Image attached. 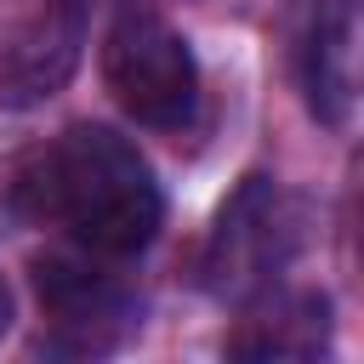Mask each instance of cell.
I'll return each instance as SVG.
<instances>
[{"label":"cell","instance_id":"obj_8","mask_svg":"<svg viewBox=\"0 0 364 364\" xmlns=\"http://www.w3.org/2000/svg\"><path fill=\"white\" fill-rule=\"evenodd\" d=\"M11 330V290H6V279H0V336Z\"/></svg>","mask_w":364,"mask_h":364},{"label":"cell","instance_id":"obj_1","mask_svg":"<svg viewBox=\"0 0 364 364\" xmlns=\"http://www.w3.org/2000/svg\"><path fill=\"white\" fill-rule=\"evenodd\" d=\"M11 205L34 222L68 228L102 256H131L159 233L165 199L148 159L108 125H68L11 176Z\"/></svg>","mask_w":364,"mask_h":364},{"label":"cell","instance_id":"obj_3","mask_svg":"<svg viewBox=\"0 0 364 364\" xmlns=\"http://www.w3.org/2000/svg\"><path fill=\"white\" fill-rule=\"evenodd\" d=\"M290 250H296L290 199L279 193V182L245 176L233 199L216 210V228L205 245V290L222 301H250L279 279Z\"/></svg>","mask_w":364,"mask_h":364},{"label":"cell","instance_id":"obj_2","mask_svg":"<svg viewBox=\"0 0 364 364\" xmlns=\"http://www.w3.org/2000/svg\"><path fill=\"white\" fill-rule=\"evenodd\" d=\"M102 80H108L114 102L131 119L154 125V131H182L199 114V68H193V51L154 11H125L108 28Z\"/></svg>","mask_w":364,"mask_h":364},{"label":"cell","instance_id":"obj_6","mask_svg":"<svg viewBox=\"0 0 364 364\" xmlns=\"http://www.w3.org/2000/svg\"><path fill=\"white\" fill-rule=\"evenodd\" d=\"M301 85L307 108L324 125H347L358 108V0H318L301 40Z\"/></svg>","mask_w":364,"mask_h":364},{"label":"cell","instance_id":"obj_7","mask_svg":"<svg viewBox=\"0 0 364 364\" xmlns=\"http://www.w3.org/2000/svg\"><path fill=\"white\" fill-rule=\"evenodd\" d=\"M324 336H330V307H324V296H290V301H279L273 313L250 318V324L228 341V353H239V358H313V353L324 347Z\"/></svg>","mask_w":364,"mask_h":364},{"label":"cell","instance_id":"obj_4","mask_svg":"<svg viewBox=\"0 0 364 364\" xmlns=\"http://www.w3.org/2000/svg\"><path fill=\"white\" fill-rule=\"evenodd\" d=\"M34 290L57 353H108L136 324V296L125 290V279L102 273L85 256H40Z\"/></svg>","mask_w":364,"mask_h":364},{"label":"cell","instance_id":"obj_5","mask_svg":"<svg viewBox=\"0 0 364 364\" xmlns=\"http://www.w3.org/2000/svg\"><path fill=\"white\" fill-rule=\"evenodd\" d=\"M74 63H80V6L57 0L0 40V102L6 108L46 102L51 91L68 85Z\"/></svg>","mask_w":364,"mask_h":364}]
</instances>
